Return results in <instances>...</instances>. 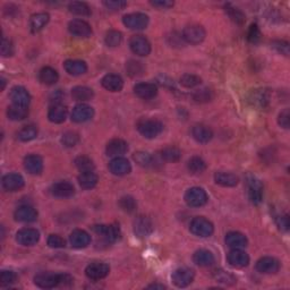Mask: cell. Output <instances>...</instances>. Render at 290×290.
I'll return each instance as SVG.
<instances>
[{
  "label": "cell",
  "mask_w": 290,
  "mask_h": 290,
  "mask_svg": "<svg viewBox=\"0 0 290 290\" xmlns=\"http://www.w3.org/2000/svg\"><path fill=\"white\" fill-rule=\"evenodd\" d=\"M72 278L68 275H60L54 272H42L34 277V284L40 288L51 289L60 285L72 284Z\"/></svg>",
  "instance_id": "obj_1"
},
{
  "label": "cell",
  "mask_w": 290,
  "mask_h": 290,
  "mask_svg": "<svg viewBox=\"0 0 290 290\" xmlns=\"http://www.w3.org/2000/svg\"><path fill=\"white\" fill-rule=\"evenodd\" d=\"M189 230L197 237H202V238H207V237L212 236L215 232V227L210 220L207 218L197 217L192 220L191 225H189Z\"/></svg>",
  "instance_id": "obj_2"
},
{
  "label": "cell",
  "mask_w": 290,
  "mask_h": 290,
  "mask_svg": "<svg viewBox=\"0 0 290 290\" xmlns=\"http://www.w3.org/2000/svg\"><path fill=\"white\" fill-rule=\"evenodd\" d=\"M162 130L163 125L155 119H142L138 124V131L145 139H155Z\"/></svg>",
  "instance_id": "obj_3"
},
{
  "label": "cell",
  "mask_w": 290,
  "mask_h": 290,
  "mask_svg": "<svg viewBox=\"0 0 290 290\" xmlns=\"http://www.w3.org/2000/svg\"><path fill=\"white\" fill-rule=\"evenodd\" d=\"M209 196L202 187H192L185 193V202L192 208H201L208 203Z\"/></svg>",
  "instance_id": "obj_4"
},
{
  "label": "cell",
  "mask_w": 290,
  "mask_h": 290,
  "mask_svg": "<svg viewBox=\"0 0 290 290\" xmlns=\"http://www.w3.org/2000/svg\"><path fill=\"white\" fill-rule=\"evenodd\" d=\"M148 16L143 13H132L124 16L123 23L131 30H144L148 25Z\"/></svg>",
  "instance_id": "obj_5"
},
{
  "label": "cell",
  "mask_w": 290,
  "mask_h": 290,
  "mask_svg": "<svg viewBox=\"0 0 290 290\" xmlns=\"http://www.w3.org/2000/svg\"><path fill=\"white\" fill-rule=\"evenodd\" d=\"M248 196L253 204H260L263 201V185L255 176H247Z\"/></svg>",
  "instance_id": "obj_6"
},
{
  "label": "cell",
  "mask_w": 290,
  "mask_h": 290,
  "mask_svg": "<svg viewBox=\"0 0 290 290\" xmlns=\"http://www.w3.org/2000/svg\"><path fill=\"white\" fill-rule=\"evenodd\" d=\"M205 30L203 26L197 25V24H192V25H187L183 31V39L187 43L191 44H199L205 39Z\"/></svg>",
  "instance_id": "obj_7"
},
{
  "label": "cell",
  "mask_w": 290,
  "mask_h": 290,
  "mask_svg": "<svg viewBox=\"0 0 290 290\" xmlns=\"http://www.w3.org/2000/svg\"><path fill=\"white\" fill-rule=\"evenodd\" d=\"M130 48L135 55L146 57L151 52V43L143 35H134L130 40Z\"/></svg>",
  "instance_id": "obj_8"
},
{
  "label": "cell",
  "mask_w": 290,
  "mask_h": 290,
  "mask_svg": "<svg viewBox=\"0 0 290 290\" xmlns=\"http://www.w3.org/2000/svg\"><path fill=\"white\" fill-rule=\"evenodd\" d=\"M172 284L178 288H185L194 280V271L188 268L177 269L171 276Z\"/></svg>",
  "instance_id": "obj_9"
},
{
  "label": "cell",
  "mask_w": 290,
  "mask_h": 290,
  "mask_svg": "<svg viewBox=\"0 0 290 290\" xmlns=\"http://www.w3.org/2000/svg\"><path fill=\"white\" fill-rule=\"evenodd\" d=\"M93 230L96 235L101 236L109 243H114L120 237V229L116 224H98L94 225Z\"/></svg>",
  "instance_id": "obj_10"
},
{
  "label": "cell",
  "mask_w": 290,
  "mask_h": 290,
  "mask_svg": "<svg viewBox=\"0 0 290 290\" xmlns=\"http://www.w3.org/2000/svg\"><path fill=\"white\" fill-rule=\"evenodd\" d=\"M93 116H94L93 108L85 103H79L72 109V111L71 114V118L74 123L80 124V123L88 122V120L93 118Z\"/></svg>",
  "instance_id": "obj_11"
},
{
  "label": "cell",
  "mask_w": 290,
  "mask_h": 290,
  "mask_svg": "<svg viewBox=\"0 0 290 290\" xmlns=\"http://www.w3.org/2000/svg\"><path fill=\"white\" fill-rule=\"evenodd\" d=\"M255 268L257 272L263 275H275L280 269V262L275 257L265 256L256 262Z\"/></svg>",
  "instance_id": "obj_12"
},
{
  "label": "cell",
  "mask_w": 290,
  "mask_h": 290,
  "mask_svg": "<svg viewBox=\"0 0 290 290\" xmlns=\"http://www.w3.org/2000/svg\"><path fill=\"white\" fill-rule=\"evenodd\" d=\"M40 239V232L33 228H23L16 233V240L23 246H33Z\"/></svg>",
  "instance_id": "obj_13"
},
{
  "label": "cell",
  "mask_w": 290,
  "mask_h": 290,
  "mask_svg": "<svg viewBox=\"0 0 290 290\" xmlns=\"http://www.w3.org/2000/svg\"><path fill=\"white\" fill-rule=\"evenodd\" d=\"M68 30L71 34L77 38H88L92 34V29L90 24L83 19H72L68 24Z\"/></svg>",
  "instance_id": "obj_14"
},
{
  "label": "cell",
  "mask_w": 290,
  "mask_h": 290,
  "mask_svg": "<svg viewBox=\"0 0 290 290\" xmlns=\"http://www.w3.org/2000/svg\"><path fill=\"white\" fill-rule=\"evenodd\" d=\"M110 272V268L106 263H92L85 269V275L91 280L104 279Z\"/></svg>",
  "instance_id": "obj_15"
},
{
  "label": "cell",
  "mask_w": 290,
  "mask_h": 290,
  "mask_svg": "<svg viewBox=\"0 0 290 290\" xmlns=\"http://www.w3.org/2000/svg\"><path fill=\"white\" fill-rule=\"evenodd\" d=\"M109 170L116 176H125L132 171V166L127 159L118 156V158H114L109 162Z\"/></svg>",
  "instance_id": "obj_16"
},
{
  "label": "cell",
  "mask_w": 290,
  "mask_h": 290,
  "mask_svg": "<svg viewBox=\"0 0 290 290\" xmlns=\"http://www.w3.org/2000/svg\"><path fill=\"white\" fill-rule=\"evenodd\" d=\"M228 263L233 268L241 269L247 267L249 264V256L246 252L241 251V249H231L227 256Z\"/></svg>",
  "instance_id": "obj_17"
},
{
  "label": "cell",
  "mask_w": 290,
  "mask_h": 290,
  "mask_svg": "<svg viewBox=\"0 0 290 290\" xmlns=\"http://www.w3.org/2000/svg\"><path fill=\"white\" fill-rule=\"evenodd\" d=\"M10 100L13 104H16V106L29 107L31 102V95L25 87L14 86L10 91Z\"/></svg>",
  "instance_id": "obj_18"
},
{
  "label": "cell",
  "mask_w": 290,
  "mask_h": 290,
  "mask_svg": "<svg viewBox=\"0 0 290 290\" xmlns=\"http://www.w3.org/2000/svg\"><path fill=\"white\" fill-rule=\"evenodd\" d=\"M51 194L58 199H68L75 194V187L70 181H58L52 185Z\"/></svg>",
  "instance_id": "obj_19"
},
{
  "label": "cell",
  "mask_w": 290,
  "mask_h": 290,
  "mask_svg": "<svg viewBox=\"0 0 290 290\" xmlns=\"http://www.w3.org/2000/svg\"><path fill=\"white\" fill-rule=\"evenodd\" d=\"M153 231L152 221L146 217H139L134 221V232L136 236L144 238V237L150 236Z\"/></svg>",
  "instance_id": "obj_20"
},
{
  "label": "cell",
  "mask_w": 290,
  "mask_h": 290,
  "mask_svg": "<svg viewBox=\"0 0 290 290\" xmlns=\"http://www.w3.org/2000/svg\"><path fill=\"white\" fill-rule=\"evenodd\" d=\"M23 177L19 174H8L2 178V187L7 192H17L24 187Z\"/></svg>",
  "instance_id": "obj_21"
},
{
  "label": "cell",
  "mask_w": 290,
  "mask_h": 290,
  "mask_svg": "<svg viewBox=\"0 0 290 290\" xmlns=\"http://www.w3.org/2000/svg\"><path fill=\"white\" fill-rule=\"evenodd\" d=\"M225 244H227L228 247H230L231 249H241L247 246L248 240L247 237L244 235V233L238 232V231H230L225 235L224 238Z\"/></svg>",
  "instance_id": "obj_22"
},
{
  "label": "cell",
  "mask_w": 290,
  "mask_h": 290,
  "mask_svg": "<svg viewBox=\"0 0 290 290\" xmlns=\"http://www.w3.org/2000/svg\"><path fill=\"white\" fill-rule=\"evenodd\" d=\"M14 217L19 222H34L38 218V212L30 205H22V207L16 209Z\"/></svg>",
  "instance_id": "obj_23"
},
{
  "label": "cell",
  "mask_w": 290,
  "mask_h": 290,
  "mask_svg": "<svg viewBox=\"0 0 290 290\" xmlns=\"http://www.w3.org/2000/svg\"><path fill=\"white\" fill-rule=\"evenodd\" d=\"M70 241L74 248H85L91 243V236L85 230L76 229L71 233Z\"/></svg>",
  "instance_id": "obj_24"
},
{
  "label": "cell",
  "mask_w": 290,
  "mask_h": 290,
  "mask_svg": "<svg viewBox=\"0 0 290 290\" xmlns=\"http://www.w3.org/2000/svg\"><path fill=\"white\" fill-rule=\"evenodd\" d=\"M106 151L109 156L118 158V156H122L128 151V144L127 142H125L124 140L114 139L107 144Z\"/></svg>",
  "instance_id": "obj_25"
},
{
  "label": "cell",
  "mask_w": 290,
  "mask_h": 290,
  "mask_svg": "<svg viewBox=\"0 0 290 290\" xmlns=\"http://www.w3.org/2000/svg\"><path fill=\"white\" fill-rule=\"evenodd\" d=\"M134 93L141 99H152L158 93V87L154 83H139L134 86Z\"/></svg>",
  "instance_id": "obj_26"
},
{
  "label": "cell",
  "mask_w": 290,
  "mask_h": 290,
  "mask_svg": "<svg viewBox=\"0 0 290 290\" xmlns=\"http://www.w3.org/2000/svg\"><path fill=\"white\" fill-rule=\"evenodd\" d=\"M24 167L31 175H39L43 170V160L40 155L30 154L24 159Z\"/></svg>",
  "instance_id": "obj_27"
},
{
  "label": "cell",
  "mask_w": 290,
  "mask_h": 290,
  "mask_svg": "<svg viewBox=\"0 0 290 290\" xmlns=\"http://www.w3.org/2000/svg\"><path fill=\"white\" fill-rule=\"evenodd\" d=\"M102 86L110 92H119L124 87V80L119 75L107 74L101 79Z\"/></svg>",
  "instance_id": "obj_28"
},
{
  "label": "cell",
  "mask_w": 290,
  "mask_h": 290,
  "mask_svg": "<svg viewBox=\"0 0 290 290\" xmlns=\"http://www.w3.org/2000/svg\"><path fill=\"white\" fill-rule=\"evenodd\" d=\"M64 67H65V71L68 72V74L72 76L83 75V74H85L87 71L86 63L78 59L66 60L65 64H64Z\"/></svg>",
  "instance_id": "obj_29"
},
{
  "label": "cell",
  "mask_w": 290,
  "mask_h": 290,
  "mask_svg": "<svg viewBox=\"0 0 290 290\" xmlns=\"http://www.w3.org/2000/svg\"><path fill=\"white\" fill-rule=\"evenodd\" d=\"M192 135L197 142L205 144L209 143L212 140L213 132L211 131V128L204 126V125H196V126L193 127Z\"/></svg>",
  "instance_id": "obj_30"
},
{
  "label": "cell",
  "mask_w": 290,
  "mask_h": 290,
  "mask_svg": "<svg viewBox=\"0 0 290 290\" xmlns=\"http://www.w3.org/2000/svg\"><path fill=\"white\" fill-rule=\"evenodd\" d=\"M215 255H213L212 252L208 251V249H199L194 253L193 255V261L196 265L199 267H211V265L215 263Z\"/></svg>",
  "instance_id": "obj_31"
},
{
  "label": "cell",
  "mask_w": 290,
  "mask_h": 290,
  "mask_svg": "<svg viewBox=\"0 0 290 290\" xmlns=\"http://www.w3.org/2000/svg\"><path fill=\"white\" fill-rule=\"evenodd\" d=\"M68 110L65 106L63 104H55L50 108L49 112H48V118L51 123L55 124H62L67 118Z\"/></svg>",
  "instance_id": "obj_32"
},
{
  "label": "cell",
  "mask_w": 290,
  "mask_h": 290,
  "mask_svg": "<svg viewBox=\"0 0 290 290\" xmlns=\"http://www.w3.org/2000/svg\"><path fill=\"white\" fill-rule=\"evenodd\" d=\"M215 180L218 185L223 187H233L238 184L239 178L232 172L219 171L215 175Z\"/></svg>",
  "instance_id": "obj_33"
},
{
  "label": "cell",
  "mask_w": 290,
  "mask_h": 290,
  "mask_svg": "<svg viewBox=\"0 0 290 290\" xmlns=\"http://www.w3.org/2000/svg\"><path fill=\"white\" fill-rule=\"evenodd\" d=\"M249 102L257 108H265L270 102L269 92L263 88L253 91L249 96Z\"/></svg>",
  "instance_id": "obj_34"
},
{
  "label": "cell",
  "mask_w": 290,
  "mask_h": 290,
  "mask_svg": "<svg viewBox=\"0 0 290 290\" xmlns=\"http://www.w3.org/2000/svg\"><path fill=\"white\" fill-rule=\"evenodd\" d=\"M50 16L47 13H38L31 16L30 19V27L31 31L33 33H36V32L41 31L44 26L47 25L48 22H49Z\"/></svg>",
  "instance_id": "obj_35"
},
{
  "label": "cell",
  "mask_w": 290,
  "mask_h": 290,
  "mask_svg": "<svg viewBox=\"0 0 290 290\" xmlns=\"http://www.w3.org/2000/svg\"><path fill=\"white\" fill-rule=\"evenodd\" d=\"M39 78L46 85H54L58 82L59 75L56 70L51 67H43L39 72Z\"/></svg>",
  "instance_id": "obj_36"
},
{
  "label": "cell",
  "mask_w": 290,
  "mask_h": 290,
  "mask_svg": "<svg viewBox=\"0 0 290 290\" xmlns=\"http://www.w3.org/2000/svg\"><path fill=\"white\" fill-rule=\"evenodd\" d=\"M78 184L83 189H92L98 184V176L93 171L82 172L78 176Z\"/></svg>",
  "instance_id": "obj_37"
},
{
  "label": "cell",
  "mask_w": 290,
  "mask_h": 290,
  "mask_svg": "<svg viewBox=\"0 0 290 290\" xmlns=\"http://www.w3.org/2000/svg\"><path fill=\"white\" fill-rule=\"evenodd\" d=\"M93 90L87 86H75L72 90V96L76 101H88L93 98Z\"/></svg>",
  "instance_id": "obj_38"
},
{
  "label": "cell",
  "mask_w": 290,
  "mask_h": 290,
  "mask_svg": "<svg viewBox=\"0 0 290 290\" xmlns=\"http://www.w3.org/2000/svg\"><path fill=\"white\" fill-rule=\"evenodd\" d=\"M7 116L10 120L19 122V120L25 119L26 117L29 116V109H27V107H21V106L13 104V106H10L9 108H8Z\"/></svg>",
  "instance_id": "obj_39"
},
{
  "label": "cell",
  "mask_w": 290,
  "mask_h": 290,
  "mask_svg": "<svg viewBox=\"0 0 290 290\" xmlns=\"http://www.w3.org/2000/svg\"><path fill=\"white\" fill-rule=\"evenodd\" d=\"M213 278H215L218 283L227 285V286H232L237 283L236 278L233 277L231 273L224 271V270L222 269L216 270V271L213 272Z\"/></svg>",
  "instance_id": "obj_40"
},
{
  "label": "cell",
  "mask_w": 290,
  "mask_h": 290,
  "mask_svg": "<svg viewBox=\"0 0 290 290\" xmlns=\"http://www.w3.org/2000/svg\"><path fill=\"white\" fill-rule=\"evenodd\" d=\"M161 156L168 162H177L181 159V151L175 146H168L161 151Z\"/></svg>",
  "instance_id": "obj_41"
},
{
  "label": "cell",
  "mask_w": 290,
  "mask_h": 290,
  "mask_svg": "<svg viewBox=\"0 0 290 290\" xmlns=\"http://www.w3.org/2000/svg\"><path fill=\"white\" fill-rule=\"evenodd\" d=\"M70 11L75 15L79 16H90L91 15V8L85 2H80V1H74L71 2L70 6Z\"/></svg>",
  "instance_id": "obj_42"
},
{
  "label": "cell",
  "mask_w": 290,
  "mask_h": 290,
  "mask_svg": "<svg viewBox=\"0 0 290 290\" xmlns=\"http://www.w3.org/2000/svg\"><path fill=\"white\" fill-rule=\"evenodd\" d=\"M207 169V163L205 161L200 158V156H193V158L188 161V170L192 174H202V172Z\"/></svg>",
  "instance_id": "obj_43"
},
{
  "label": "cell",
  "mask_w": 290,
  "mask_h": 290,
  "mask_svg": "<svg viewBox=\"0 0 290 290\" xmlns=\"http://www.w3.org/2000/svg\"><path fill=\"white\" fill-rule=\"evenodd\" d=\"M75 166L77 167L79 171L85 172V171H93L94 163L92 159L88 158L86 155H79L75 159Z\"/></svg>",
  "instance_id": "obj_44"
},
{
  "label": "cell",
  "mask_w": 290,
  "mask_h": 290,
  "mask_svg": "<svg viewBox=\"0 0 290 290\" xmlns=\"http://www.w3.org/2000/svg\"><path fill=\"white\" fill-rule=\"evenodd\" d=\"M201 83H202V79H201L200 76L194 75V74H184L180 77V84L184 87H187V88H193V87L199 86Z\"/></svg>",
  "instance_id": "obj_45"
},
{
  "label": "cell",
  "mask_w": 290,
  "mask_h": 290,
  "mask_svg": "<svg viewBox=\"0 0 290 290\" xmlns=\"http://www.w3.org/2000/svg\"><path fill=\"white\" fill-rule=\"evenodd\" d=\"M133 159H134L135 162L140 164L141 167H150L153 163V156L150 154V153L144 152V151H139L134 153Z\"/></svg>",
  "instance_id": "obj_46"
},
{
  "label": "cell",
  "mask_w": 290,
  "mask_h": 290,
  "mask_svg": "<svg viewBox=\"0 0 290 290\" xmlns=\"http://www.w3.org/2000/svg\"><path fill=\"white\" fill-rule=\"evenodd\" d=\"M38 136V128L34 126H25L18 132V139L22 142H30Z\"/></svg>",
  "instance_id": "obj_47"
},
{
  "label": "cell",
  "mask_w": 290,
  "mask_h": 290,
  "mask_svg": "<svg viewBox=\"0 0 290 290\" xmlns=\"http://www.w3.org/2000/svg\"><path fill=\"white\" fill-rule=\"evenodd\" d=\"M104 41H106V44L108 47H112V48L118 47L123 41V34L120 33L119 31L111 30L106 34V39H104Z\"/></svg>",
  "instance_id": "obj_48"
},
{
  "label": "cell",
  "mask_w": 290,
  "mask_h": 290,
  "mask_svg": "<svg viewBox=\"0 0 290 290\" xmlns=\"http://www.w3.org/2000/svg\"><path fill=\"white\" fill-rule=\"evenodd\" d=\"M119 207L122 210H124L125 212H134L136 207H138V204H136V201L134 197L132 196H124L122 199L119 200Z\"/></svg>",
  "instance_id": "obj_49"
},
{
  "label": "cell",
  "mask_w": 290,
  "mask_h": 290,
  "mask_svg": "<svg viewBox=\"0 0 290 290\" xmlns=\"http://www.w3.org/2000/svg\"><path fill=\"white\" fill-rule=\"evenodd\" d=\"M79 138L75 132H67L63 135L62 143L65 145L66 147H72L78 143Z\"/></svg>",
  "instance_id": "obj_50"
},
{
  "label": "cell",
  "mask_w": 290,
  "mask_h": 290,
  "mask_svg": "<svg viewBox=\"0 0 290 290\" xmlns=\"http://www.w3.org/2000/svg\"><path fill=\"white\" fill-rule=\"evenodd\" d=\"M225 9H227V13L228 15L230 16V18L232 19L233 22L241 24L245 22V15L241 13V11L238 9V8H235V7H230V6H225Z\"/></svg>",
  "instance_id": "obj_51"
},
{
  "label": "cell",
  "mask_w": 290,
  "mask_h": 290,
  "mask_svg": "<svg viewBox=\"0 0 290 290\" xmlns=\"http://www.w3.org/2000/svg\"><path fill=\"white\" fill-rule=\"evenodd\" d=\"M16 279H17V277H16L15 272L3 270L1 272V276H0V284H1L2 287H6V286L13 285Z\"/></svg>",
  "instance_id": "obj_52"
},
{
  "label": "cell",
  "mask_w": 290,
  "mask_h": 290,
  "mask_svg": "<svg viewBox=\"0 0 290 290\" xmlns=\"http://www.w3.org/2000/svg\"><path fill=\"white\" fill-rule=\"evenodd\" d=\"M126 70L131 76H140V75H142V72H143V66H142V64L139 62L131 60V62L127 64Z\"/></svg>",
  "instance_id": "obj_53"
},
{
  "label": "cell",
  "mask_w": 290,
  "mask_h": 290,
  "mask_svg": "<svg viewBox=\"0 0 290 290\" xmlns=\"http://www.w3.org/2000/svg\"><path fill=\"white\" fill-rule=\"evenodd\" d=\"M47 243L51 248H63L65 247L66 245L65 239H64L63 237H60L59 235H50L48 237Z\"/></svg>",
  "instance_id": "obj_54"
},
{
  "label": "cell",
  "mask_w": 290,
  "mask_h": 290,
  "mask_svg": "<svg viewBox=\"0 0 290 290\" xmlns=\"http://www.w3.org/2000/svg\"><path fill=\"white\" fill-rule=\"evenodd\" d=\"M247 39H248V41L252 42V43H256V42L260 41L261 32H260V29L257 27L256 24H252L251 27H249L248 33H247Z\"/></svg>",
  "instance_id": "obj_55"
},
{
  "label": "cell",
  "mask_w": 290,
  "mask_h": 290,
  "mask_svg": "<svg viewBox=\"0 0 290 290\" xmlns=\"http://www.w3.org/2000/svg\"><path fill=\"white\" fill-rule=\"evenodd\" d=\"M1 55L2 57H10L14 55V46L9 40L2 38L1 41Z\"/></svg>",
  "instance_id": "obj_56"
},
{
  "label": "cell",
  "mask_w": 290,
  "mask_h": 290,
  "mask_svg": "<svg viewBox=\"0 0 290 290\" xmlns=\"http://www.w3.org/2000/svg\"><path fill=\"white\" fill-rule=\"evenodd\" d=\"M278 123L283 128L288 130L290 126V111L288 108H286L285 110H283L279 114V118H278Z\"/></svg>",
  "instance_id": "obj_57"
},
{
  "label": "cell",
  "mask_w": 290,
  "mask_h": 290,
  "mask_svg": "<svg viewBox=\"0 0 290 290\" xmlns=\"http://www.w3.org/2000/svg\"><path fill=\"white\" fill-rule=\"evenodd\" d=\"M103 5L110 10H122L127 6V2L122 0H109V1H103Z\"/></svg>",
  "instance_id": "obj_58"
},
{
  "label": "cell",
  "mask_w": 290,
  "mask_h": 290,
  "mask_svg": "<svg viewBox=\"0 0 290 290\" xmlns=\"http://www.w3.org/2000/svg\"><path fill=\"white\" fill-rule=\"evenodd\" d=\"M276 222L277 225L279 227L280 230L283 231H288L290 227V221H289V216L288 215H280L276 218Z\"/></svg>",
  "instance_id": "obj_59"
},
{
  "label": "cell",
  "mask_w": 290,
  "mask_h": 290,
  "mask_svg": "<svg viewBox=\"0 0 290 290\" xmlns=\"http://www.w3.org/2000/svg\"><path fill=\"white\" fill-rule=\"evenodd\" d=\"M271 46L273 49H276L279 54L284 55V56H288L289 55V43L286 41H273L271 43Z\"/></svg>",
  "instance_id": "obj_60"
},
{
  "label": "cell",
  "mask_w": 290,
  "mask_h": 290,
  "mask_svg": "<svg viewBox=\"0 0 290 290\" xmlns=\"http://www.w3.org/2000/svg\"><path fill=\"white\" fill-rule=\"evenodd\" d=\"M194 99L195 101L197 102H208L211 100V92L210 90H207V88H204V90H200L197 91L196 93L194 94Z\"/></svg>",
  "instance_id": "obj_61"
},
{
  "label": "cell",
  "mask_w": 290,
  "mask_h": 290,
  "mask_svg": "<svg viewBox=\"0 0 290 290\" xmlns=\"http://www.w3.org/2000/svg\"><path fill=\"white\" fill-rule=\"evenodd\" d=\"M151 5L158 8H163V9H168V8H171L174 6V2L168 1V0H159V1H151Z\"/></svg>",
  "instance_id": "obj_62"
},
{
  "label": "cell",
  "mask_w": 290,
  "mask_h": 290,
  "mask_svg": "<svg viewBox=\"0 0 290 290\" xmlns=\"http://www.w3.org/2000/svg\"><path fill=\"white\" fill-rule=\"evenodd\" d=\"M147 288L148 289H166V286L159 285V284H153V285L147 286Z\"/></svg>",
  "instance_id": "obj_63"
},
{
  "label": "cell",
  "mask_w": 290,
  "mask_h": 290,
  "mask_svg": "<svg viewBox=\"0 0 290 290\" xmlns=\"http://www.w3.org/2000/svg\"><path fill=\"white\" fill-rule=\"evenodd\" d=\"M0 83H1V91H3V90H5V86H6V79L3 77H1V78H0Z\"/></svg>",
  "instance_id": "obj_64"
}]
</instances>
